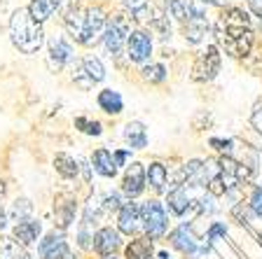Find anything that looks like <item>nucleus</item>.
<instances>
[{
  "instance_id": "6ab92c4d",
  "label": "nucleus",
  "mask_w": 262,
  "mask_h": 259,
  "mask_svg": "<svg viewBox=\"0 0 262 259\" xmlns=\"http://www.w3.org/2000/svg\"><path fill=\"white\" fill-rule=\"evenodd\" d=\"M183 26H185V40L190 44H199L204 38H206V33H208L206 16H196V19H190V21L183 23Z\"/></svg>"
},
{
  "instance_id": "2eb2a0df",
  "label": "nucleus",
  "mask_w": 262,
  "mask_h": 259,
  "mask_svg": "<svg viewBox=\"0 0 262 259\" xmlns=\"http://www.w3.org/2000/svg\"><path fill=\"white\" fill-rule=\"evenodd\" d=\"M92 163H94V168H96V173H101L103 178H115V173H117V163H115L113 152H108L105 147L94 152Z\"/></svg>"
},
{
  "instance_id": "9b49d317",
  "label": "nucleus",
  "mask_w": 262,
  "mask_h": 259,
  "mask_svg": "<svg viewBox=\"0 0 262 259\" xmlns=\"http://www.w3.org/2000/svg\"><path fill=\"white\" fill-rule=\"evenodd\" d=\"M145 171H143L141 163H131L124 173V180H122V189H124V194L129 196H138L145 187Z\"/></svg>"
},
{
  "instance_id": "f03ea898",
  "label": "nucleus",
  "mask_w": 262,
  "mask_h": 259,
  "mask_svg": "<svg viewBox=\"0 0 262 259\" xmlns=\"http://www.w3.org/2000/svg\"><path fill=\"white\" fill-rule=\"evenodd\" d=\"M10 38L21 54H38L45 44V31L42 23L35 21L28 12V7L14 10L10 19Z\"/></svg>"
},
{
  "instance_id": "7ed1b4c3",
  "label": "nucleus",
  "mask_w": 262,
  "mask_h": 259,
  "mask_svg": "<svg viewBox=\"0 0 262 259\" xmlns=\"http://www.w3.org/2000/svg\"><path fill=\"white\" fill-rule=\"evenodd\" d=\"M215 33H218V40L223 42L225 54H229L232 59H246L251 54L253 42H255L253 28H225L223 23H218Z\"/></svg>"
},
{
  "instance_id": "20e7f679",
  "label": "nucleus",
  "mask_w": 262,
  "mask_h": 259,
  "mask_svg": "<svg viewBox=\"0 0 262 259\" xmlns=\"http://www.w3.org/2000/svg\"><path fill=\"white\" fill-rule=\"evenodd\" d=\"M129 19L131 16H113V21L105 26V33H103V44L105 49H108L113 56H120L122 54V49L126 47V40H129Z\"/></svg>"
},
{
  "instance_id": "ddd939ff",
  "label": "nucleus",
  "mask_w": 262,
  "mask_h": 259,
  "mask_svg": "<svg viewBox=\"0 0 262 259\" xmlns=\"http://www.w3.org/2000/svg\"><path fill=\"white\" fill-rule=\"evenodd\" d=\"M117 248H120V236H117V231H113L110 227L101 229V231L94 236V250H96L98 254H110Z\"/></svg>"
},
{
  "instance_id": "a211bd4d",
  "label": "nucleus",
  "mask_w": 262,
  "mask_h": 259,
  "mask_svg": "<svg viewBox=\"0 0 262 259\" xmlns=\"http://www.w3.org/2000/svg\"><path fill=\"white\" fill-rule=\"evenodd\" d=\"M98 108L108 114H120L124 110V101H122V96L117 91L103 89V91H98Z\"/></svg>"
},
{
  "instance_id": "58836bf2",
  "label": "nucleus",
  "mask_w": 262,
  "mask_h": 259,
  "mask_svg": "<svg viewBox=\"0 0 262 259\" xmlns=\"http://www.w3.org/2000/svg\"><path fill=\"white\" fill-rule=\"evenodd\" d=\"M220 233H225V227H220V224H215V227H211V231H208V238H215V236H220Z\"/></svg>"
},
{
  "instance_id": "9d476101",
  "label": "nucleus",
  "mask_w": 262,
  "mask_h": 259,
  "mask_svg": "<svg viewBox=\"0 0 262 259\" xmlns=\"http://www.w3.org/2000/svg\"><path fill=\"white\" fill-rule=\"evenodd\" d=\"M40 259H68V245H66L63 236H56V233H49L38 248Z\"/></svg>"
},
{
  "instance_id": "dca6fc26",
  "label": "nucleus",
  "mask_w": 262,
  "mask_h": 259,
  "mask_svg": "<svg viewBox=\"0 0 262 259\" xmlns=\"http://www.w3.org/2000/svg\"><path fill=\"white\" fill-rule=\"evenodd\" d=\"M141 208H138L136 203H126L124 208L120 210V229L124 233H134L138 231V227H141Z\"/></svg>"
},
{
  "instance_id": "412c9836",
  "label": "nucleus",
  "mask_w": 262,
  "mask_h": 259,
  "mask_svg": "<svg viewBox=\"0 0 262 259\" xmlns=\"http://www.w3.org/2000/svg\"><path fill=\"white\" fill-rule=\"evenodd\" d=\"M220 23L225 28H251V16L246 14L241 7H229V10L223 12Z\"/></svg>"
},
{
  "instance_id": "39448f33",
  "label": "nucleus",
  "mask_w": 262,
  "mask_h": 259,
  "mask_svg": "<svg viewBox=\"0 0 262 259\" xmlns=\"http://www.w3.org/2000/svg\"><path fill=\"white\" fill-rule=\"evenodd\" d=\"M220 63H223V56H220V49L215 44H208L206 52L199 54V59L194 61V68H192V80L194 82H211L213 77L220 73Z\"/></svg>"
},
{
  "instance_id": "f704fd0d",
  "label": "nucleus",
  "mask_w": 262,
  "mask_h": 259,
  "mask_svg": "<svg viewBox=\"0 0 262 259\" xmlns=\"http://www.w3.org/2000/svg\"><path fill=\"white\" fill-rule=\"evenodd\" d=\"M103 208H105V210H117V208H120V196H117V194H108V196H105Z\"/></svg>"
},
{
  "instance_id": "bb28decb",
  "label": "nucleus",
  "mask_w": 262,
  "mask_h": 259,
  "mask_svg": "<svg viewBox=\"0 0 262 259\" xmlns=\"http://www.w3.org/2000/svg\"><path fill=\"white\" fill-rule=\"evenodd\" d=\"M169 208L176 215H185V210L190 208V199H187V187L185 184H178L169 194Z\"/></svg>"
},
{
  "instance_id": "7c9ffc66",
  "label": "nucleus",
  "mask_w": 262,
  "mask_h": 259,
  "mask_svg": "<svg viewBox=\"0 0 262 259\" xmlns=\"http://www.w3.org/2000/svg\"><path fill=\"white\" fill-rule=\"evenodd\" d=\"M75 126L82 131V133H89V135H98L101 133V124L98 122H92L87 117H77L75 119Z\"/></svg>"
},
{
  "instance_id": "423d86ee",
  "label": "nucleus",
  "mask_w": 262,
  "mask_h": 259,
  "mask_svg": "<svg viewBox=\"0 0 262 259\" xmlns=\"http://www.w3.org/2000/svg\"><path fill=\"white\" fill-rule=\"evenodd\" d=\"M126 56L134 63H145L152 56V35L147 31H131L126 40Z\"/></svg>"
},
{
  "instance_id": "4c0bfd02",
  "label": "nucleus",
  "mask_w": 262,
  "mask_h": 259,
  "mask_svg": "<svg viewBox=\"0 0 262 259\" xmlns=\"http://www.w3.org/2000/svg\"><path fill=\"white\" fill-rule=\"evenodd\" d=\"M113 157H115V163H117V166H124V161L129 159V150H117Z\"/></svg>"
},
{
  "instance_id": "79ce46f5",
  "label": "nucleus",
  "mask_w": 262,
  "mask_h": 259,
  "mask_svg": "<svg viewBox=\"0 0 262 259\" xmlns=\"http://www.w3.org/2000/svg\"><path fill=\"white\" fill-rule=\"evenodd\" d=\"M5 227V215H3V213H0V229Z\"/></svg>"
},
{
  "instance_id": "5701e85b",
  "label": "nucleus",
  "mask_w": 262,
  "mask_h": 259,
  "mask_svg": "<svg viewBox=\"0 0 262 259\" xmlns=\"http://www.w3.org/2000/svg\"><path fill=\"white\" fill-rule=\"evenodd\" d=\"M124 138L131 145V150H143V147L147 145V133H145V126H143L141 122H131V124H126Z\"/></svg>"
},
{
  "instance_id": "c756f323",
  "label": "nucleus",
  "mask_w": 262,
  "mask_h": 259,
  "mask_svg": "<svg viewBox=\"0 0 262 259\" xmlns=\"http://www.w3.org/2000/svg\"><path fill=\"white\" fill-rule=\"evenodd\" d=\"M166 73L169 70H166L162 63H150V65H143L141 75H143V80L152 82V84H159V82L166 80Z\"/></svg>"
},
{
  "instance_id": "0eeeda50",
  "label": "nucleus",
  "mask_w": 262,
  "mask_h": 259,
  "mask_svg": "<svg viewBox=\"0 0 262 259\" xmlns=\"http://www.w3.org/2000/svg\"><path fill=\"white\" fill-rule=\"evenodd\" d=\"M141 217H143V227L150 233V238H159L166 229V213H164L162 203L157 201H147L141 208Z\"/></svg>"
},
{
  "instance_id": "393cba45",
  "label": "nucleus",
  "mask_w": 262,
  "mask_h": 259,
  "mask_svg": "<svg viewBox=\"0 0 262 259\" xmlns=\"http://www.w3.org/2000/svg\"><path fill=\"white\" fill-rule=\"evenodd\" d=\"M147 182H150V187L157 192V194H162L164 189H166V180H169V173H166V168L162 166L159 161L150 163V168H147Z\"/></svg>"
},
{
  "instance_id": "1a4fd4ad",
  "label": "nucleus",
  "mask_w": 262,
  "mask_h": 259,
  "mask_svg": "<svg viewBox=\"0 0 262 259\" xmlns=\"http://www.w3.org/2000/svg\"><path fill=\"white\" fill-rule=\"evenodd\" d=\"M73 47L71 42L66 38H54L52 42H49V52H47V65H49V70H54L59 73L63 65H68L73 61Z\"/></svg>"
},
{
  "instance_id": "f257e3e1",
  "label": "nucleus",
  "mask_w": 262,
  "mask_h": 259,
  "mask_svg": "<svg viewBox=\"0 0 262 259\" xmlns=\"http://www.w3.org/2000/svg\"><path fill=\"white\" fill-rule=\"evenodd\" d=\"M63 26L71 33V38L82 47H94L98 40H103L105 26V12L101 7H68L63 16Z\"/></svg>"
},
{
  "instance_id": "b1692460",
  "label": "nucleus",
  "mask_w": 262,
  "mask_h": 259,
  "mask_svg": "<svg viewBox=\"0 0 262 259\" xmlns=\"http://www.w3.org/2000/svg\"><path fill=\"white\" fill-rule=\"evenodd\" d=\"M171 243H173V248H178L180 252H194L196 250V241L194 236L190 233V229L183 224V227H178L173 233H171Z\"/></svg>"
},
{
  "instance_id": "4468645a",
  "label": "nucleus",
  "mask_w": 262,
  "mask_h": 259,
  "mask_svg": "<svg viewBox=\"0 0 262 259\" xmlns=\"http://www.w3.org/2000/svg\"><path fill=\"white\" fill-rule=\"evenodd\" d=\"M63 5V0H31V5H28V12L35 21H47L49 16H54V12Z\"/></svg>"
},
{
  "instance_id": "f3484780",
  "label": "nucleus",
  "mask_w": 262,
  "mask_h": 259,
  "mask_svg": "<svg viewBox=\"0 0 262 259\" xmlns=\"http://www.w3.org/2000/svg\"><path fill=\"white\" fill-rule=\"evenodd\" d=\"M77 68H80V70L84 73L94 84H98V82L105 80V65H103V61L98 59V56H84Z\"/></svg>"
},
{
  "instance_id": "4be33fe9",
  "label": "nucleus",
  "mask_w": 262,
  "mask_h": 259,
  "mask_svg": "<svg viewBox=\"0 0 262 259\" xmlns=\"http://www.w3.org/2000/svg\"><path fill=\"white\" fill-rule=\"evenodd\" d=\"M54 213H56V222L61 227H68L73 222V217H75V201H73V196L68 194L59 196V201L54 205Z\"/></svg>"
},
{
  "instance_id": "c9c22d12",
  "label": "nucleus",
  "mask_w": 262,
  "mask_h": 259,
  "mask_svg": "<svg viewBox=\"0 0 262 259\" xmlns=\"http://www.w3.org/2000/svg\"><path fill=\"white\" fill-rule=\"evenodd\" d=\"M211 145L215 147V150H220V152H229V147H232V140H220V138H213Z\"/></svg>"
},
{
  "instance_id": "2f4dec72",
  "label": "nucleus",
  "mask_w": 262,
  "mask_h": 259,
  "mask_svg": "<svg viewBox=\"0 0 262 259\" xmlns=\"http://www.w3.org/2000/svg\"><path fill=\"white\" fill-rule=\"evenodd\" d=\"M206 184H208V192H211L213 196H223L225 192H227V184H225V180H223V175H220V173H218V175H213Z\"/></svg>"
},
{
  "instance_id": "a878e982",
  "label": "nucleus",
  "mask_w": 262,
  "mask_h": 259,
  "mask_svg": "<svg viewBox=\"0 0 262 259\" xmlns=\"http://www.w3.org/2000/svg\"><path fill=\"white\" fill-rule=\"evenodd\" d=\"M54 168L56 173H59L61 178H75L77 171H80V166H77V161L71 157V154H66V152H59L54 157Z\"/></svg>"
},
{
  "instance_id": "cd10ccee",
  "label": "nucleus",
  "mask_w": 262,
  "mask_h": 259,
  "mask_svg": "<svg viewBox=\"0 0 262 259\" xmlns=\"http://www.w3.org/2000/svg\"><path fill=\"white\" fill-rule=\"evenodd\" d=\"M0 259H31L14 238H0Z\"/></svg>"
},
{
  "instance_id": "72a5a7b5",
  "label": "nucleus",
  "mask_w": 262,
  "mask_h": 259,
  "mask_svg": "<svg viewBox=\"0 0 262 259\" xmlns=\"http://www.w3.org/2000/svg\"><path fill=\"white\" fill-rule=\"evenodd\" d=\"M251 208L255 215H262V189H255L251 196Z\"/></svg>"
},
{
  "instance_id": "ea45409f",
  "label": "nucleus",
  "mask_w": 262,
  "mask_h": 259,
  "mask_svg": "<svg viewBox=\"0 0 262 259\" xmlns=\"http://www.w3.org/2000/svg\"><path fill=\"white\" fill-rule=\"evenodd\" d=\"M204 5H215V7H225L229 0H202Z\"/></svg>"
},
{
  "instance_id": "f8f14e48",
  "label": "nucleus",
  "mask_w": 262,
  "mask_h": 259,
  "mask_svg": "<svg viewBox=\"0 0 262 259\" xmlns=\"http://www.w3.org/2000/svg\"><path fill=\"white\" fill-rule=\"evenodd\" d=\"M122 3H124V7L129 10L131 19L138 23H147V26H150L155 14H157V10L152 7L150 0H122Z\"/></svg>"
},
{
  "instance_id": "a19ab883",
  "label": "nucleus",
  "mask_w": 262,
  "mask_h": 259,
  "mask_svg": "<svg viewBox=\"0 0 262 259\" xmlns=\"http://www.w3.org/2000/svg\"><path fill=\"white\" fill-rule=\"evenodd\" d=\"M3 196H5V182L0 180V199H3Z\"/></svg>"
},
{
  "instance_id": "aec40b11",
  "label": "nucleus",
  "mask_w": 262,
  "mask_h": 259,
  "mask_svg": "<svg viewBox=\"0 0 262 259\" xmlns=\"http://www.w3.org/2000/svg\"><path fill=\"white\" fill-rule=\"evenodd\" d=\"M40 233V222L35 220H19V224L14 227V238L21 245H31Z\"/></svg>"
},
{
  "instance_id": "e433bc0d",
  "label": "nucleus",
  "mask_w": 262,
  "mask_h": 259,
  "mask_svg": "<svg viewBox=\"0 0 262 259\" xmlns=\"http://www.w3.org/2000/svg\"><path fill=\"white\" fill-rule=\"evenodd\" d=\"M248 7H251V12L262 21V0H248Z\"/></svg>"
},
{
  "instance_id": "6e6552de",
  "label": "nucleus",
  "mask_w": 262,
  "mask_h": 259,
  "mask_svg": "<svg viewBox=\"0 0 262 259\" xmlns=\"http://www.w3.org/2000/svg\"><path fill=\"white\" fill-rule=\"evenodd\" d=\"M166 7H169L171 16L183 23L196 19V16H206V5L202 0H166Z\"/></svg>"
},
{
  "instance_id": "c85d7f7f",
  "label": "nucleus",
  "mask_w": 262,
  "mask_h": 259,
  "mask_svg": "<svg viewBox=\"0 0 262 259\" xmlns=\"http://www.w3.org/2000/svg\"><path fill=\"white\" fill-rule=\"evenodd\" d=\"M152 254V243L141 238V241H134V243L126 248V257L129 259H150Z\"/></svg>"
},
{
  "instance_id": "473e14b6",
  "label": "nucleus",
  "mask_w": 262,
  "mask_h": 259,
  "mask_svg": "<svg viewBox=\"0 0 262 259\" xmlns=\"http://www.w3.org/2000/svg\"><path fill=\"white\" fill-rule=\"evenodd\" d=\"M28 213H31V203H28L26 199H24V201H16L12 215H14V217H24V215H28Z\"/></svg>"
}]
</instances>
